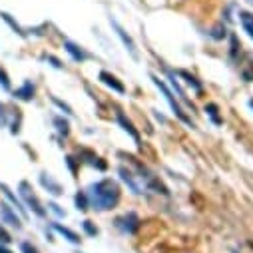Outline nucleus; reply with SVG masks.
<instances>
[{
	"instance_id": "nucleus-21",
	"label": "nucleus",
	"mask_w": 253,
	"mask_h": 253,
	"mask_svg": "<svg viewBox=\"0 0 253 253\" xmlns=\"http://www.w3.org/2000/svg\"><path fill=\"white\" fill-rule=\"evenodd\" d=\"M22 253H38V249L32 245V243H22Z\"/></svg>"
},
{
	"instance_id": "nucleus-18",
	"label": "nucleus",
	"mask_w": 253,
	"mask_h": 253,
	"mask_svg": "<svg viewBox=\"0 0 253 253\" xmlns=\"http://www.w3.org/2000/svg\"><path fill=\"white\" fill-rule=\"evenodd\" d=\"M206 112H210V116L213 118V122H215V124H219V118H217V108H215L213 104H210V106H206Z\"/></svg>"
},
{
	"instance_id": "nucleus-20",
	"label": "nucleus",
	"mask_w": 253,
	"mask_h": 253,
	"mask_svg": "<svg viewBox=\"0 0 253 253\" xmlns=\"http://www.w3.org/2000/svg\"><path fill=\"white\" fill-rule=\"evenodd\" d=\"M84 229H86L90 235H96V233H98V227H94L90 219H86V221H84Z\"/></svg>"
},
{
	"instance_id": "nucleus-16",
	"label": "nucleus",
	"mask_w": 253,
	"mask_h": 253,
	"mask_svg": "<svg viewBox=\"0 0 253 253\" xmlns=\"http://www.w3.org/2000/svg\"><path fill=\"white\" fill-rule=\"evenodd\" d=\"M179 76H183V78L187 80V84H192V86H194L196 90H202V84H200V82H198V80H196L194 76H189L187 72H179Z\"/></svg>"
},
{
	"instance_id": "nucleus-2",
	"label": "nucleus",
	"mask_w": 253,
	"mask_h": 253,
	"mask_svg": "<svg viewBox=\"0 0 253 253\" xmlns=\"http://www.w3.org/2000/svg\"><path fill=\"white\" fill-rule=\"evenodd\" d=\"M152 80H154V84H156V86H158V88H160V90L164 92V96H166V100L169 102V106H171V110L175 112V116H177V118H179L181 122H185V124H189V126H194V124H192V120H189V118L185 116V112H183V110L179 108V104L175 102L173 94H171V92L168 90V86H166L164 82H160V78H156V76H152Z\"/></svg>"
},
{
	"instance_id": "nucleus-3",
	"label": "nucleus",
	"mask_w": 253,
	"mask_h": 253,
	"mask_svg": "<svg viewBox=\"0 0 253 253\" xmlns=\"http://www.w3.org/2000/svg\"><path fill=\"white\" fill-rule=\"evenodd\" d=\"M20 196L24 198V202L28 204V208L34 210V213H38V215H44V213H46L44 208H42V204H40V200L32 194V189H30L28 181H22V183H20Z\"/></svg>"
},
{
	"instance_id": "nucleus-23",
	"label": "nucleus",
	"mask_w": 253,
	"mask_h": 253,
	"mask_svg": "<svg viewBox=\"0 0 253 253\" xmlns=\"http://www.w3.org/2000/svg\"><path fill=\"white\" fill-rule=\"evenodd\" d=\"M249 2H251V4H253V0H249Z\"/></svg>"
},
{
	"instance_id": "nucleus-10",
	"label": "nucleus",
	"mask_w": 253,
	"mask_h": 253,
	"mask_svg": "<svg viewBox=\"0 0 253 253\" xmlns=\"http://www.w3.org/2000/svg\"><path fill=\"white\" fill-rule=\"evenodd\" d=\"M14 96H18V98H22V100H30V98L34 96V86H32V84H24L20 90H16Z\"/></svg>"
},
{
	"instance_id": "nucleus-9",
	"label": "nucleus",
	"mask_w": 253,
	"mask_h": 253,
	"mask_svg": "<svg viewBox=\"0 0 253 253\" xmlns=\"http://www.w3.org/2000/svg\"><path fill=\"white\" fill-rule=\"evenodd\" d=\"M54 229L58 231V233H62L64 237H68L72 243H78L80 241V237H78V233H74L72 229H68V227H64V225H60V223H54Z\"/></svg>"
},
{
	"instance_id": "nucleus-6",
	"label": "nucleus",
	"mask_w": 253,
	"mask_h": 253,
	"mask_svg": "<svg viewBox=\"0 0 253 253\" xmlns=\"http://www.w3.org/2000/svg\"><path fill=\"white\" fill-rule=\"evenodd\" d=\"M64 48H66V52H68L76 62H84V60H88V58H90V54H88L86 50H82L78 44H74V42H70V40H66V42H64Z\"/></svg>"
},
{
	"instance_id": "nucleus-1",
	"label": "nucleus",
	"mask_w": 253,
	"mask_h": 253,
	"mask_svg": "<svg viewBox=\"0 0 253 253\" xmlns=\"http://www.w3.org/2000/svg\"><path fill=\"white\" fill-rule=\"evenodd\" d=\"M120 185L114 181V179H100L98 183H94L90 187V200H92V206L100 211H106V210H112L118 206L120 202Z\"/></svg>"
},
{
	"instance_id": "nucleus-15",
	"label": "nucleus",
	"mask_w": 253,
	"mask_h": 253,
	"mask_svg": "<svg viewBox=\"0 0 253 253\" xmlns=\"http://www.w3.org/2000/svg\"><path fill=\"white\" fill-rule=\"evenodd\" d=\"M0 84H2V88H10V78H8V74H6V70L0 66Z\"/></svg>"
},
{
	"instance_id": "nucleus-19",
	"label": "nucleus",
	"mask_w": 253,
	"mask_h": 253,
	"mask_svg": "<svg viewBox=\"0 0 253 253\" xmlns=\"http://www.w3.org/2000/svg\"><path fill=\"white\" fill-rule=\"evenodd\" d=\"M211 36H213V38H223V36H225V28H223L221 24H217V26L213 28V32H211Z\"/></svg>"
},
{
	"instance_id": "nucleus-8",
	"label": "nucleus",
	"mask_w": 253,
	"mask_h": 253,
	"mask_svg": "<svg viewBox=\"0 0 253 253\" xmlns=\"http://www.w3.org/2000/svg\"><path fill=\"white\" fill-rule=\"evenodd\" d=\"M239 20H241L243 30L253 38V14L247 12V10H239Z\"/></svg>"
},
{
	"instance_id": "nucleus-13",
	"label": "nucleus",
	"mask_w": 253,
	"mask_h": 253,
	"mask_svg": "<svg viewBox=\"0 0 253 253\" xmlns=\"http://www.w3.org/2000/svg\"><path fill=\"white\" fill-rule=\"evenodd\" d=\"M2 217H4L6 221H10L12 225H16V227L20 225V221H18V217H16V215H14V213H12V211H10L8 208H2Z\"/></svg>"
},
{
	"instance_id": "nucleus-5",
	"label": "nucleus",
	"mask_w": 253,
	"mask_h": 253,
	"mask_svg": "<svg viewBox=\"0 0 253 253\" xmlns=\"http://www.w3.org/2000/svg\"><path fill=\"white\" fill-rule=\"evenodd\" d=\"M100 82L106 84L108 88H112V90L118 92V94H124V92H126V86H124L114 74H110V72H100Z\"/></svg>"
},
{
	"instance_id": "nucleus-12",
	"label": "nucleus",
	"mask_w": 253,
	"mask_h": 253,
	"mask_svg": "<svg viewBox=\"0 0 253 253\" xmlns=\"http://www.w3.org/2000/svg\"><path fill=\"white\" fill-rule=\"evenodd\" d=\"M76 206H78V210H88V198H86V194L84 192H78L76 194Z\"/></svg>"
},
{
	"instance_id": "nucleus-7",
	"label": "nucleus",
	"mask_w": 253,
	"mask_h": 253,
	"mask_svg": "<svg viewBox=\"0 0 253 253\" xmlns=\"http://www.w3.org/2000/svg\"><path fill=\"white\" fill-rule=\"evenodd\" d=\"M118 124H120L122 128H124L126 132H128V134H130L134 140H136V144H140V134H138V130L134 128V124H132L128 118H126L124 114H118Z\"/></svg>"
},
{
	"instance_id": "nucleus-14",
	"label": "nucleus",
	"mask_w": 253,
	"mask_h": 253,
	"mask_svg": "<svg viewBox=\"0 0 253 253\" xmlns=\"http://www.w3.org/2000/svg\"><path fill=\"white\" fill-rule=\"evenodd\" d=\"M54 124L58 126V132H60V134H64V136L68 134V122H64L62 118H56V120H54Z\"/></svg>"
},
{
	"instance_id": "nucleus-22",
	"label": "nucleus",
	"mask_w": 253,
	"mask_h": 253,
	"mask_svg": "<svg viewBox=\"0 0 253 253\" xmlns=\"http://www.w3.org/2000/svg\"><path fill=\"white\" fill-rule=\"evenodd\" d=\"M0 253H12L10 249H6V247H2V245H0Z\"/></svg>"
},
{
	"instance_id": "nucleus-17",
	"label": "nucleus",
	"mask_w": 253,
	"mask_h": 253,
	"mask_svg": "<svg viewBox=\"0 0 253 253\" xmlns=\"http://www.w3.org/2000/svg\"><path fill=\"white\" fill-rule=\"evenodd\" d=\"M12 239H10V233L2 227V225H0V243H10Z\"/></svg>"
},
{
	"instance_id": "nucleus-11",
	"label": "nucleus",
	"mask_w": 253,
	"mask_h": 253,
	"mask_svg": "<svg viewBox=\"0 0 253 253\" xmlns=\"http://www.w3.org/2000/svg\"><path fill=\"white\" fill-rule=\"evenodd\" d=\"M40 179H42L44 187L52 189V194H56V196H58V194H62V189H60V185H58V183H54V181H52L50 177H46V173H42V177H40Z\"/></svg>"
},
{
	"instance_id": "nucleus-4",
	"label": "nucleus",
	"mask_w": 253,
	"mask_h": 253,
	"mask_svg": "<svg viewBox=\"0 0 253 253\" xmlns=\"http://www.w3.org/2000/svg\"><path fill=\"white\" fill-rule=\"evenodd\" d=\"M110 22H112V26L116 28V34H118V36L122 38L124 46H126V48H128V50H130V54H132L134 58H138V50H136V44H134V40H132V38H130L128 34H126V30H124V28H122V26H120V24H118L116 20H110Z\"/></svg>"
}]
</instances>
